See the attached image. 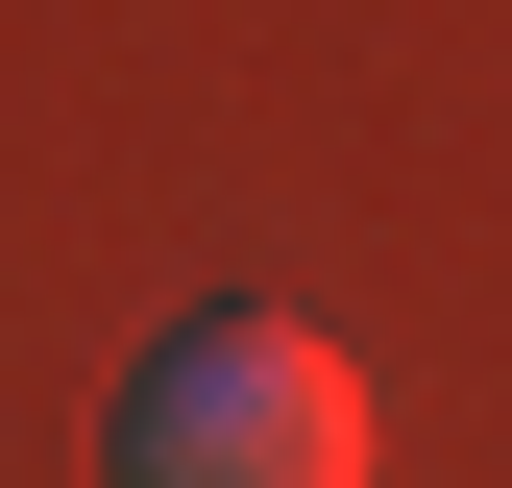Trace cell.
Here are the masks:
<instances>
[{"label":"cell","mask_w":512,"mask_h":488,"mask_svg":"<svg viewBox=\"0 0 512 488\" xmlns=\"http://www.w3.org/2000/svg\"><path fill=\"white\" fill-rule=\"evenodd\" d=\"M122 488H366V366L317 318H196L122 391Z\"/></svg>","instance_id":"obj_1"}]
</instances>
